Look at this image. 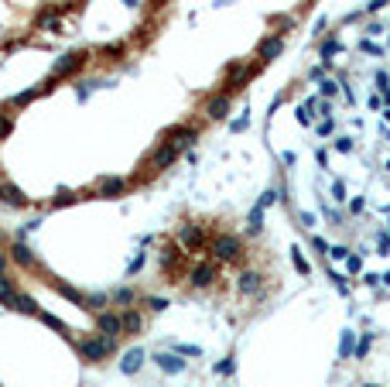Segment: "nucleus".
Segmentation results:
<instances>
[{
	"instance_id": "1",
	"label": "nucleus",
	"mask_w": 390,
	"mask_h": 387,
	"mask_svg": "<svg viewBox=\"0 0 390 387\" xmlns=\"http://www.w3.org/2000/svg\"><path fill=\"white\" fill-rule=\"evenodd\" d=\"M205 237H209V233H205L199 223H178V227H175V240H178V247H182L185 254H199L205 247Z\"/></svg>"
},
{
	"instance_id": "2",
	"label": "nucleus",
	"mask_w": 390,
	"mask_h": 387,
	"mask_svg": "<svg viewBox=\"0 0 390 387\" xmlns=\"http://www.w3.org/2000/svg\"><path fill=\"white\" fill-rule=\"evenodd\" d=\"M212 257H216V261H240V257H243L240 237H230V233L216 237V240H212Z\"/></svg>"
},
{
	"instance_id": "3",
	"label": "nucleus",
	"mask_w": 390,
	"mask_h": 387,
	"mask_svg": "<svg viewBox=\"0 0 390 387\" xmlns=\"http://www.w3.org/2000/svg\"><path fill=\"white\" fill-rule=\"evenodd\" d=\"M212 282H216V264H205V261H199V264L188 271V284H192V288H209Z\"/></svg>"
},
{
	"instance_id": "4",
	"label": "nucleus",
	"mask_w": 390,
	"mask_h": 387,
	"mask_svg": "<svg viewBox=\"0 0 390 387\" xmlns=\"http://www.w3.org/2000/svg\"><path fill=\"white\" fill-rule=\"evenodd\" d=\"M281 52H284V38H281V35L260 38V45H257V55H260V62H271V58H277Z\"/></svg>"
},
{
	"instance_id": "5",
	"label": "nucleus",
	"mask_w": 390,
	"mask_h": 387,
	"mask_svg": "<svg viewBox=\"0 0 390 387\" xmlns=\"http://www.w3.org/2000/svg\"><path fill=\"white\" fill-rule=\"evenodd\" d=\"M127 192V182L117 175H106L96 182V195H103V199H117V195Z\"/></svg>"
},
{
	"instance_id": "6",
	"label": "nucleus",
	"mask_w": 390,
	"mask_h": 387,
	"mask_svg": "<svg viewBox=\"0 0 390 387\" xmlns=\"http://www.w3.org/2000/svg\"><path fill=\"white\" fill-rule=\"evenodd\" d=\"M226 113H230V96H226V93H216V96L205 100V117H209V120H222Z\"/></svg>"
},
{
	"instance_id": "7",
	"label": "nucleus",
	"mask_w": 390,
	"mask_h": 387,
	"mask_svg": "<svg viewBox=\"0 0 390 387\" xmlns=\"http://www.w3.org/2000/svg\"><path fill=\"white\" fill-rule=\"evenodd\" d=\"M237 291L247 295V299H250V295H260V274H257V271H243L237 278Z\"/></svg>"
},
{
	"instance_id": "8",
	"label": "nucleus",
	"mask_w": 390,
	"mask_h": 387,
	"mask_svg": "<svg viewBox=\"0 0 390 387\" xmlns=\"http://www.w3.org/2000/svg\"><path fill=\"white\" fill-rule=\"evenodd\" d=\"M0 202H4V206H14V210H24V206H28V199L21 195V189H17V185H7V182H0Z\"/></svg>"
},
{
	"instance_id": "9",
	"label": "nucleus",
	"mask_w": 390,
	"mask_h": 387,
	"mask_svg": "<svg viewBox=\"0 0 390 387\" xmlns=\"http://www.w3.org/2000/svg\"><path fill=\"white\" fill-rule=\"evenodd\" d=\"M134 291H130V288H120V291H113V301H117L120 309H130V305H134Z\"/></svg>"
},
{
	"instance_id": "10",
	"label": "nucleus",
	"mask_w": 390,
	"mask_h": 387,
	"mask_svg": "<svg viewBox=\"0 0 390 387\" xmlns=\"http://www.w3.org/2000/svg\"><path fill=\"white\" fill-rule=\"evenodd\" d=\"M11 130H14V120H11L7 113H0V141H4V138H7Z\"/></svg>"
},
{
	"instance_id": "11",
	"label": "nucleus",
	"mask_w": 390,
	"mask_h": 387,
	"mask_svg": "<svg viewBox=\"0 0 390 387\" xmlns=\"http://www.w3.org/2000/svg\"><path fill=\"white\" fill-rule=\"evenodd\" d=\"M165 4H168V0H151V7H154V11H161Z\"/></svg>"
},
{
	"instance_id": "12",
	"label": "nucleus",
	"mask_w": 390,
	"mask_h": 387,
	"mask_svg": "<svg viewBox=\"0 0 390 387\" xmlns=\"http://www.w3.org/2000/svg\"><path fill=\"white\" fill-rule=\"evenodd\" d=\"M123 4H127V7H140V0H123Z\"/></svg>"
},
{
	"instance_id": "13",
	"label": "nucleus",
	"mask_w": 390,
	"mask_h": 387,
	"mask_svg": "<svg viewBox=\"0 0 390 387\" xmlns=\"http://www.w3.org/2000/svg\"><path fill=\"white\" fill-rule=\"evenodd\" d=\"M0 244H4V229H0Z\"/></svg>"
}]
</instances>
